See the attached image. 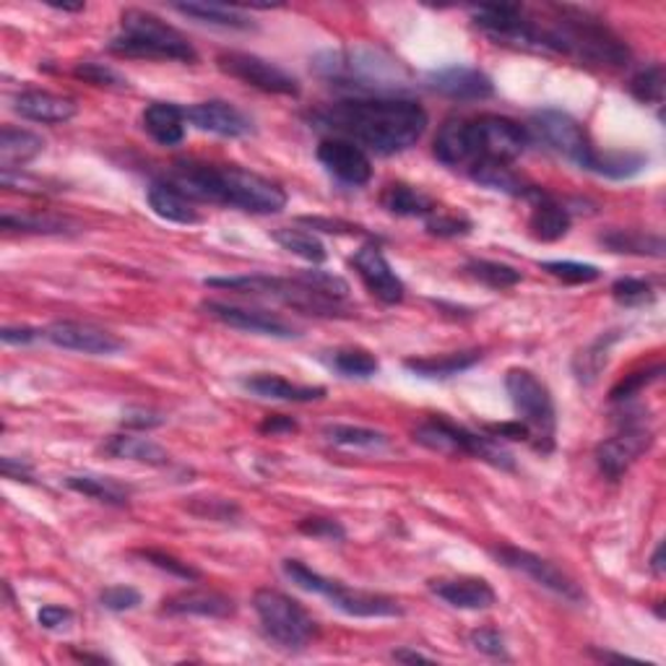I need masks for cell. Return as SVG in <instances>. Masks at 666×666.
Wrapping results in <instances>:
<instances>
[{
	"label": "cell",
	"mask_w": 666,
	"mask_h": 666,
	"mask_svg": "<svg viewBox=\"0 0 666 666\" xmlns=\"http://www.w3.org/2000/svg\"><path fill=\"white\" fill-rule=\"evenodd\" d=\"M47 5H50V9H55V11H68V13H76V11L87 9V5H83V3H47Z\"/></svg>",
	"instance_id": "003e7915"
},
{
	"label": "cell",
	"mask_w": 666,
	"mask_h": 666,
	"mask_svg": "<svg viewBox=\"0 0 666 666\" xmlns=\"http://www.w3.org/2000/svg\"><path fill=\"white\" fill-rule=\"evenodd\" d=\"M427 87L459 102H479L495 94L493 79L474 66H451L432 71L427 76Z\"/></svg>",
	"instance_id": "7402d4cb"
},
{
	"label": "cell",
	"mask_w": 666,
	"mask_h": 666,
	"mask_svg": "<svg viewBox=\"0 0 666 666\" xmlns=\"http://www.w3.org/2000/svg\"><path fill=\"white\" fill-rule=\"evenodd\" d=\"M297 222L305 224V227L318 229V233H328V235H364L362 227H357V224L326 219V216H300Z\"/></svg>",
	"instance_id": "6f0895ef"
},
{
	"label": "cell",
	"mask_w": 666,
	"mask_h": 666,
	"mask_svg": "<svg viewBox=\"0 0 666 666\" xmlns=\"http://www.w3.org/2000/svg\"><path fill=\"white\" fill-rule=\"evenodd\" d=\"M381 206L388 214L404 216V219H427V216H432L440 208L425 191H419L415 185H406V182L385 185L381 193Z\"/></svg>",
	"instance_id": "83f0119b"
},
{
	"label": "cell",
	"mask_w": 666,
	"mask_h": 666,
	"mask_svg": "<svg viewBox=\"0 0 666 666\" xmlns=\"http://www.w3.org/2000/svg\"><path fill=\"white\" fill-rule=\"evenodd\" d=\"M174 11L182 13V16L199 21V24H212V26H222V30H256L250 16H245L242 9L237 5H219V3H178L172 5Z\"/></svg>",
	"instance_id": "d590c367"
},
{
	"label": "cell",
	"mask_w": 666,
	"mask_h": 666,
	"mask_svg": "<svg viewBox=\"0 0 666 666\" xmlns=\"http://www.w3.org/2000/svg\"><path fill=\"white\" fill-rule=\"evenodd\" d=\"M273 242L282 245L284 250H290L292 256L303 258V261L318 266L324 263L328 258L326 252V245L318 240L313 233H305V229H292V227H284V229H276V233L271 235Z\"/></svg>",
	"instance_id": "f35d334b"
},
{
	"label": "cell",
	"mask_w": 666,
	"mask_h": 666,
	"mask_svg": "<svg viewBox=\"0 0 666 666\" xmlns=\"http://www.w3.org/2000/svg\"><path fill=\"white\" fill-rule=\"evenodd\" d=\"M110 53L121 58L195 63L199 53L182 32L167 24L157 13L128 9L121 16V32L110 39Z\"/></svg>",
	"instance_id": "8992f818"
},
{
	"label": "cell",
	"mask_w": 666,
	"mask_h": 666,
	"mask_svg": "<svg viewBox=\"0 0 666 666\" xmlns=\"http://www.w3.org/2000/svg\"><path fill=\"white\" fill-rule=\"evenodd\" d=\"M300 430V425L294 422L292 417H286V415H271V417H266L263 422H261V432L263 434H292V432H297Z\"/></svg>",
	"instance_id": "6125c7cd"
},
{
	"label": "cell",
	"mask_w": 666,
	"mask_h": 666,
	"mask_svg": "<svg viewBox=\"0 0 666 666\" xmlns=\"http://www.w3.org/2000/svg\"><path fill=\"white\" fill-rule=\"evenodd\" d=\"M13 110L19 112L24 121L32 123H45V125H58L68 123L76 115V102L68 97L50 94V91H21L13 100Z\"/></svg>",
	"instance_id": "484cf974"
},
{
	"label": "cell",
	"mask_w": 666,
	"mask_h": 666,
	"mask_svg": "<svg viewBox=\"0 0 666 666\" xmlns=\"http://www.w3.org/2000/svg\"><path fill=\"white\" fill-rule=\"evenodd\" d=\"M542 271L552 273L555 279H563L567 284H591L601 279V271L594 263L580 261H544Z\"/></svg>",
	"instance_id": "681fc988"
},
{
	"label": "cell",
	"mask_w": 666,
	"mask_h": 666,
	"mask_svg": "<svg viewBox=\"0 0 666 666\" xmlns=\"http://www.w3.org/2000/svg\"><path fill=\"white\" fill-rule=\"evenodd\" d=\"M242 388L258 398H271V402L286 404H313L326 398V388H320V385H300L273 373H256L242 377Z\"/></svg>",
	"instance_id": "d4e9b609"
},
{
	"label": "cell",
	"mask_w": 666,
	"mask_h": 666,
	"mask_svg": "<svg viewBox=\"0 0 666 666\" xmlns=\"http://www.w3.org/2000/svg\"><path fill=\"white\" fill-rule=\"evenodd\" d=\"M201 311L206 313L208 318L219 320V324L237 328V331H245V334L269 336V339H282V341L300 339V336H303V331H300L294 324H290V320H284L282 315L256 311V307H240V305L208 300V303L201 305Z\"/></svg>",
	"instance_id": "e0dca14e"
},
{
	"label": "cell",
	"mask_w": 666,
	"mask_h": 666,
	"mask_svg": "<svg viewBox=\"0 0 666 666\" xmlns=\"http://www.w3.org/2000/svg\"><path fill=\"white\" fill-rule=\"evenodd\" d=\"M185 121L203 133H214L222 138H245L252 133L250 117L224 100L191 104V108H185Z\"/></svg>",
	"instance_id": "44dd1931"
},
{
	"label": "cell",
	"mask_w": 666,
	"mask_h": 666,
	"mask_svg": "<svg viewBox=\"0 0 666 666\" xmlns=\"http://www.w3.org/2000/svg\"><path fill=\"white\" fill-rule=\"evenodd\" d=\"M331 368L343 377H357V381H368L381 370V362L373 352L362 347H341L331 357Z\"/></svg>",
	"instance_id": "ab89813d"
},
{
	"label": "cell",
	"mask_w": 666,
	"mask_h": 666,
	"mask_svg": "<svg viewBox=\"0 0 666 666\" xmlns=\"http://www.w3.org/2000/svg\"><path fill=\"white\" fill-rule=\"evenodd\" d=\"M493 555L503 567H508V571H516V573H521V576L531 578L537 586L546 588V591L560 596V599L573 601V605H586L584 588L567 576L565 571H560L555 563H550V560L539 557L529 550H518V546H510V544L495 546Z\"/></svg>",
	"instance_id": "9a60e30c"
},
{
	"label": "cell",
	"mask_w": 666,
	"mask_h": 666,
	"mask_svg": "<svg viewBox=\"0 0 666 666\" xmlns=\"http://www.w3.org/2000/svg\"><path fill=\"white\" fill-rule=\"evenodd\" d=\"M487 432H489V438H495V440H516V443H531V430L521 422V419H516V422L489 425Z\"/></svg>",
	"instance_id": "91938a15"
},
{
	"label": "cell",
	"mask_w": 666,
	"mask_h": 666,
	"mask_svg": "<svg viewBox=\"0 0 666 666\" xmlns=\"http://www.w3.org/2000/svg\"><path fill=\"white\" fill-rule=\"evenodd\" d=\"M165 614H193V617H222L235 614V601L219 591H180L162 601Z\"/></svg>",
	"instance_id": "4316f807"
},
{
	"label": "cell",
	"mask_w": 666,
	"mask_h": 666,
	"mask_svg": "<svg viewBox=\"0 0 666 666\" xmlns=\"http://www.w3.org/2000/svg\"><path fill=\"white\" fill-rule=\"evenodd\" d=\"M529 146V131L513 117H451L440 125L432 154L451 170H472L479 162L513 165Z\"/></svg>",
	"instance_id": "3957f363"
},
{
	"label": "cell",
	"mask_w": 666,
	"mask_h": 666,
	"mask_svg": "<svg viewBox=\"0 0 666 666\" xmlns=\"http://www.w3.org/2000/svg\"><path fill=\"white\" fill-rule=\"evenodd\" d=\"M318 162L343 185L360 188L368 185L370 178H373V165H370L368 151L347 142V138H324L318 144Z\"/></svg>",
	"instance_id": "ffe728a7"
},
{
	"label": "cell",
	"mask_w": 666,
	"mask_h": 666,
	"mask_svg": "<svg viewBox=\"0 0 666 666\" xmlns=\"http://www.w3.org/2000/svg\"><path fill=\"white\" fill-rule=\"evenodd\" d=\"M146 201H149L151 212L159 216V219L172 222V224H199L201 214L195 208V203L182 195L180 191H174L170 182H154L146 193Z\"/></svg>",
	"instance_id": "4dcf8cb0"
},
{
	"label": "cell",
	"mask_w": 666,
	"mask_h": 666,
	"mask_svg": "<svg viewBox=\"0 0 666 666\" xmlns=\"http://www.w3.org/2000/svg\"><path fill=\"white\" fill-rule=\"evenodd\" d=\"M222 74L233 76V79L248 83V87L266 91V94L279 97H300V81L276 63L261 58V55L250 53H222L216 58Z\"/></svg>",
	"instance_id": "2e32d148"
},
{
	"label": "cell",
	"mask_w": 666,
	"mask_h": 666,
	"mask_svg": "<svg viewBox=\"0 0 666 666\" xmlns=\"http://www.w3.org/2000/svg\"><path fill=\"white\" fill-rule=\"evenodd\" d=\"M165 182H170L174 191L188 195L193 203H216V206L240 208L245 214L269 216L286 206L282 185L242 167L178 162L172 165Z\"/></svg>",
	"instance_id": "7a4b0ae2"
},
{
	"label": "cell",
	"mask_w": 666,
	"mask_h": 666,
	"mask_svg": "<svg viewBox=\"0 0 666 666\" xmlns=\"http://www.w3.org/2000/svg\"><path fill=\"white\" fill-rule=\"evenodd\" d=\"M531 131L537 133V138L546 149L565 157L567 162L580 167V170H594L599 151L591 144L588 131L573 115H567L563 110H539L531 117Z\"/></svg>",
	"instance_id": "4fadbf2b"
},
{
	"label": "cell",
	"mask_w": 666,
	"mask_h": 666,
	"mask_svg": "<svg viewBox=\"0 0 666 666\" xmlns=\"http://www.w3.org/2000/svg\"><path fill=\"white\" fill-rule=\"evenodd\" d=\"M391 658H394V662H402V664H417V662L430 664L432 662V656H427V654H422V651H415V648H398L391 654Z\"/></svg>",
	"instance_id": "e7e4bbea"
},
{
	"label": "cell",
	"mask_w": 666,
	"mask_h": 666,
	"mask_svg": "<svg viewBox=\"0 0 666 666\" xmlns=\"http://www.w3.org/2000/svg\"><path fill=\"white\" fill-rule=\"evenodd\" d=\"M648 567H651V573H654L656 578L664 576V544L656 546V552H654V555H651Z\"/></svg>",
	"instance_id": "03108f58"
},
{
	"label": "cell",
	"mask_w": 666,
	"mask_h": 666,
	"mask_svg": "<svg viewBox=\"0 0 666 666\" xmlns=\"http://www.w3.org/2000/svg\"><path fill=\"white\" fill-rule=\"evenodd\" d=\"M620 430L612 438L601 440L596 445V464L607 479H622L628 469L641 459L643 453L654 445V432H651L648 419L643 417V409H628L617 419Z\"/></svg>",
	"instance_id": "7c38bea8"
},
{
	"label": "cell",
	"mask_w": 666,
	"mask_h": 666,
	"mask_svg": "<svg viewBox=\"0 0 666 666\" xmlns=\"http://www.w3.org/2000/svg\"><path fill=\"white\" fill-rule=\"evenodd\" d=\"M0 227L5 233H32V235H63L68 222L55 219V216H32V214H3Z\"/></svg>",
	"instance_id": "ee69618b"
},
{
	"label": "cell",
	"mask_w": 666,
	"mask_h": 666,
	"mask_svg": "<svg viewBox=\"0 0 666 666\" xmlns=\"http://www.w3.org/2000/svg\"><path fill=\"white\" fill-rule=\"evenodd\" d=\"M472 646L487 656L505 658V637L497 628H479L472 633Z\"/></svg>",
	"instance_id": "9f6ffc18"
},
{
	"label": "cell",
	"mask_w": 666,
	"mask_h": 666,
	"mask_svg": "<svg viewBox=\"0 0 666 666\" xmlns=\"http://www.w3.org/2000/svg\"><path fill=\"white\" fill-rule=\"evenodd\" d=\"M425 229L434 237H466L474 229V224L461 214L451 212H434L432 216L425 219Z\"/></svg>",
	"instance_id": "f907efd6"
},
{
	"label": "cell",
	"mask_w": 666,
	"mask_h": 666,
	"mask_svg": "<svg viewBox=\"0 0 666 666\" xmlns=\"http://www.w3.org/2000/svg\"><path fill=\"white\" fill-rule=\"evenodd\" d=\"M430 591L443 599L448 607L466 609V612H482L497 601L495 588L485 578L461 576V578H438L430 580Z\"/></svg>",
	"instance_id": "cb8c5ba5"
},
{
	"label": "cell",
	"mask_w": 666,
	"mask_h": 666,
	"mask_svg": "<svg viewBox=\"0 0 666 666\" xmlns=\"http://www.w3.org/2000/svg\"><path fill=\"white\" fill-rule=\"evenodd\" d=\"M479 360L482 349H469V352H448L438 357H409L404 368L419 377H427V381H445V377L472 370Z\"/></svg>",
	"instance_id": "f546056e"
},
{
	"label": "cell",
	"mask_w": 666,
	"mask_h": 666,
	"mask_svg": "<svg viewBox=\"0 0 666 666\" xmlns=\"http://www.w3.org/2000/svg\"><path fill=\"white\" fill-rule=\"evenodd\" d=\"M466 273L474 276L476 282L493 286V290H510V286L521 284V271L513 269L508 263H497V261H469L466 263Z\"/></svg>",
	"instance_id": "7bdbcfd3"
},
{
	"label": "cell",
	"mask_w": 666,
	"mask_h": 666,
	"mask_svg": "<svg viewBox=\"0 0 666 666\" xmlns=\"http://www.w3.org/2000/svg\"><path fill=\"white\" fill-rule=\"evenodd\" d=\"M203 286L271 297L294 307V311L300 313L324 315V318H339L343 313L339 300H331L326 297V294H320L318 290H313L303 276L279 279V276H266V273H250V276H208L203 279Z\"/></svg>",
	"instance_id": "52a82bcc"
},
{
	"label": "cell",
	"mask_w": 666,
	"mask_h": 666,
	"mask_svg": "<svg viewBox=\"0 0 666 666\" xmlns=\"http://www.w3.org/2000/svg\"><path fill=\"white\" fill-rule=\"evenodd\" d=\"M612 297L625 307H637V305L654 303L656 292H654V286H651V282H646V279L625 276V279H617V282L612 284Z\"/></svg>",
	"instance_id": "c3c4849f"
},
{
	"label": "cell",
	"mask_w": 666,
	"mask_h": 666,
	"mask_svg": "<svg viewBox=\"0 0 666 666\" xmlns=\"http://www.w3.org/2000/svg\"><path fill=\"white\" fill-rule=\"evenodd\" d=\"M599 242L612 252H625V256L664 258L662 235L643 233V229H609L599 237Z\"/></svg>",
	"instance_id": "8d00e7d4"
},
{
	"label": "cell",
	"mask_w": 666,
	"mask_h": 666,
	"mask_svg": "<svg viewBox=\"0 0 666 666\" xmlns=\"http://www.w3.org/2000/svg\"><path fill=\"white\" fill-rule=\"evenodd\" d=\"M539 32H542V53L563 55L576 60L578 66L617 71L630 63L625 39L584 9L552 5L546 19H539Z\"/></svg>",
	"instance_id": "277c9868"
},
{
	"label": "cell",
	"mask_w": 666,
	"mask_h": 666,
	"mask_svg": "<svg viewBox=\"0 0 666 666\" xmlns=\"http://www.w3.org/2000/svg\"><path fill=\"white\" fill-rule=\"evenodd\" d=\"M630 94L643 104H662L664 102V66L662 63H651L641 68L633 79H630Z\"/></svg>",
	"instance_id": "f6af8a7d"
},
{
	"label": "cell",
	"mask_w": 666,
	"mask_h": 666,
	"mask_svg": "<svg viewBox=\"0 0 666 666\" xmlns=\"http://www.w3.org/2000/svg\"><path fill=\"white\" fill-rule=\"evenodd\" d=\"M505 391H508L518 419L531 430V443L544 453L552 451L555 448L557 411L550 388L531 370L510 368L505 373Z\"/></svg>",
	"instance_id": "30bf717a"
},
{
	"label": "cell",
	"mask_w": 666,
	"mask_h": 666,
	"mask_svg": "<svg viewBox=\"0 0 666 666\" xmlns=\"http://www.w3.org/2000/svg\"><path fill=\"white\" fill-rule=\"evenodd\" d=\"M617 339H620L617 334L599 336V339H596L594 343H588L584 352L576 357V362H573V373H576L580 383H594L596 377H599L601 370L607 368L609 349H612V343Z\"/></svg>",
	"instance_id": "60d3db41"
},
{
	"label": "cell",
	"mask_w": 666,
	"mask_h": 666,
	"mask_svg": "<svg viewBox=\"0 0 666 666\" xmlns=\"http://www.w3.org/2000/svg\"><path fill=\"white\" fill-rule=\"evenodd\" d=\"M42 151H45V142L37 133L13 128V125H3L0 131V170H19Z\"/></svg>",
	"instance_id": "d6a6232c"
},
{
	"label": "cell",
	"mask_w": 666,
	"mask_h": 666,
	"mask_svg": "<svg viewBox=\"0 0 666 666\" xmlns=\"http://www.w3.org/2000/svg\"><path fill=\"white\" fill-rule=\"evenodd\" d=\"M37 620H39V628L50 630V633H58V630L71 628L74 612H71V609H68V607L47 605V607H42V609H39Z\"/></svg>",
	"instance_id": "680465c9"
},
{
	"label": "cell",
	"mask_w": 666,
	"mask_h": 666,
	"mask_svg": "<svg viewBox=\"0 0 666 666\" xmlns=\"http://www.w3.org/2000/svg\"><path fill=\"white\" fill-rule=\"evenodd\" d=\"M100 605L110 612H131L142 605V594L133 586H110L100 594Z\"/></svg>",
	"instance_id": "f5cc1de1"
},
{
	"label": "cell",
	"mask_w": 666,
	"mask_h": 666,
	"mask_svg": "<svg viewBox=\"0 0 666 666\" xmlns=\"http://www.w3.org/2000/svg\"><path fill=\"white\" fill-rule=\"evenodd\" d=\"M45 339L55 347L68 349V352L112 357L123 352L125 341L112 331H104L100 326L79 324V320H58V324L45 328Z\"/></svg>",
	"instance_id": "ac0fdd59"
},
{
	"label": "cell",
	"mask_w": 666,
	"mask_h": 666,
	"mask_svg": "<svg viewBox=\"0 0 666 666\" xmlns=\"http://www.w3.org/2000/svg\"><path fill=\"white\" fill-rule=\"evenodd\" d=\"M531 203V216H529V235L539 242H557L571 233V208L557 199H552L550 193H544L542 188H537L529 195Z\"/></svg>",
	"instance_id": "603a6c76"
},
{
	"label": "cell",
	"mask_w": 666,
	"mask_h": 666,
	"mask_svg": "<svg viewBox=\"0 0 666 666\" xmlns=\"http://www.w3.org/2000/svg\"><path fill=\"white\" fill-rule=\"evenodd\" d=\"M138 557L146 560V563H151L154 567H159V571H167L174 578H182V580L201 578V571H195L191 563H185V560H180L174 555H167V552H162V550H142L138 552Z\"/></svg>",
	"instance_id": "816d5d0a"
},
{
	"label": "cell",
	"mask_w": 666,
	"mask_h": 666,
	"mask_svg": "<svg viewBox=\"0 0 666 666\" xmlns=\"http://www.w3.org/2000/svg\"><path fill=\"white\" fill-rule=\"evenodd\" d=\"M354 271L360 273L362 284L368 286V292L373 297L381 300L385 305H398L406 297V286L402 276L394 271V266L388 263V258L383 256V250L377 245H362L352 258Z\"/></svg>",
	"instance_id": "d6986e66"
},
{
	"label": "cell",
	"mask_w": 666,
	"mask_h": 666,
	"mask_svg": "<svg viewBox=\"0 0 666 666\" xmlns=\"http://www.w3.org/2000/svg\"><path fill=\"white\" fill-rule=\"evenodd\" d=\"M123 427H131V430H154V427H162L167 422L165 415L159 411L144 409V406H131V409L123 411Z\"/></svg>",
	"instance_id": "11a10c76"
},
{
	"label": "cell",
	"mask_w": 666,
	"mask_h": 666,
	"mask_svg": "<svg viewBox=\"0 0 666 666\" xmlns=\"http://www.w3.org/2000/svg\"><path fill=\"white\" fill-rule=\"evenodd\" d=\"M469 178L474 182H479L482 188H489V191L513 195V199H523L529 201V195L537 191L539 185H531L526 182L521 174H518L510 165L503 162H479L469 170Z\"/></svg>",
	"instance_id": "1f68e13d"
},
{
	"label": "cell",
	"mask_w": 666,
	"mask_h": 666,
	"mask_svg": "<svg viewBox=\"0 0 666 666\" xmlns=\"http://www.w3.org/2000/svg\"><path fill=\"white\" fill-rule=\"evenodd\" d=\"M74 76L76 79L94 83V87H102V89H128L131 87L128 79H125L123 74H117L115 68L104 66V63H94V60L79 63V66L74 68Z\"/></svg>",
	"instance_id": "7dc6e473"
},
{
	"label": "cell",
	"mask_w": 666,
	"mask_h": 666,
	"mask_svg": "<svg viewBox=\"0 0 666 666\" xmlns=\"http://www.w3.org/2000/svg\"><path fill=\"white\" fill-rule=\"evenodd\" d=\"M311 123L381 157L402 154L425 136V108L406 97H354L311 112Z\"/></svg>",
	"instance_id": "6da1fadb"
},
{
	"label": "cell",
	"mask_w": 666,
	"mask_h": 666,
	"mask_svg": "<svg viewBox=\"0 0 666 666\" xmlns=\"http://www.w3.org/2000/svg\"><path fill=\"white\" fill-rule=\"evenodd\" d=\"M476 30L493 37L497 45L516 47V50L542 53V32H539L537 13L523 5H476L472 9Z\"/></svg>",
	"instance_id": "5bb4252c"
},
{
	"label": "cell",
	"mask_w": 666,
	"mask_h": 666,
	"mask_svg": "<svg viewBox=\"0 0 666 666\" xmlns=\"http://www.w3.org/2000/svg\"><path fill=\"white\" fill-rule=\"evenodd\" d=\"M324 434L331 443L343 448H364V451H377V448L388 445V438L377 430H368V427L354 425H328Z\"/></svg>",
	"instance_id": "b9f144b4"
},
{
	"label": "cell",
	"mask_w": 666,
	"mask_h": 666,
	"mask_svg": "<svg viewBox=\"0 0 666 666\" xmlns=\"http://www.w3.org/2000/svg\"><path fill=\"white\" fill-rule=\"evenodd\" d=\"M646 165L648 157L635 151H599L591 172L609 180H630L646 170Z\"/></svg>",
	"instance_id": "74e56055"
},
{
	"label": "cell",
	"mask_w": 666,
	"mask_h": 666,
	"mask_svg": "<svg viewBox=\"0 0 666 666\" xmlns=\"http://www.w3.org/2000/svg\"><path fill=\"white\" fill-rule=\"evenodd\" d=\"M300 531H303L305 537L313 539H326V542H341L343 537H347V531H343V526L339 521H334V518H305V521H300Z\"/></svg>",
	"instance_id": "db71d44e"
},
{
	"label": "cell",
	"mask_w": 666,
	"mask_h": 666,
	"mask_svg": "<svg viewBox=\"0 0 666 666\" xmlns=\"http://www.w3.org/2000/svg\"><path fill=\"white\" fill-rule=\"evenodd\" d=\"M284 576L292 580L294 586L303 588V591L324 596L328 605L339 609V612L349 617H368V620H377V617H402L404 607L402 601L391 599L383 594H370V591H357V588L343 586L341 580L326 578L320 573H315L300 560H284L282 565Z\"/></svg>",
	"instance_id": "ba28073f"
},
{
	"label": "cell",
	"mask_w": 666,
	"mask_h": 666,
	"mask_svg": "<svg viewBox=\"0 0 666 666\" xmlns=\"http://www.w3.org/2000/svg\"><path fill=\"white\" fill-rule=\"evenodd\" d=\"M252 609H256L258 620H261L263 633L286 651H303L313 641L315 633H318L315 620L307 614V609L300 601H294L292 596L273 591V588L256 591Z\"/></svg>",
	"instance_id": "8fae6325"
},
{
	"label": "cell",
	"mask_w": 666,
	"mask_h": 666,
	"mask_svg": "<svg viewBox=\"0 0 666 666\" xmlns=\"http://www.w3.org/2000/svg\"><path fill=\"white\" fill-rule=\"evenodd\" d=\"M66 487L102 505H112V508H128L131 505V489L112 476L74 474L66 476Z\"/></svg>",
	"instance_id": "836d02e7"
},
{
	"label": "cell",
	"mask_w": 666,
	"mask_h": 666,
	"mask_svg": "<svg viewBox=\"0 0 666 666\" xmlns=\"http://www.w3.org/2000/svg\"><path fill=\"white\" fill-rule=\"evenodd\" d=\"M104 453L112 459L138 461L146 466H167L170 464V453L162 445L154 443L149 438H136V434H112L104 443Z\"/></svg>",
	"instance_id": "e575fe53"
},
{
	"label": "cell",
	"mask_w": 666,
	"mask_h": 666,
	"mask_svg": "<svg viewBox=\"0 0 666 666\" xmlns=\"http://www.w3.org/2000/svg\"><path fill=\"white\" fill-rule=\"evenodd\" d=\"M662 375H664V364L662 362L651 364V368L635 370V373H628L620 383L614 385L612 391H609V402H614V404L633 402V398L641 394L643 388H648V385L656 383Z\"/></svg>",
	"instance_id": "bcb514c9"
},
{
	"label": "cell",
	"mask_w": 666,
	"mask_h": 666,
	"mask_svg": "<svg viewBox=\"0 0 666 666\" xmlns=\"http://www.w3.org/2000/svg\"><path fill=\"white\" fill-rule=\"evenodd\" d=\"M144 131L159 146H178L185 138V108L172 102H154L144 110Z\"/></svg>",
	"instance_id": "f1b7e54d"
},
{
	"label": "cell",
	"mask_w": 666,
	"mask_h": 666,
	"mask_svg": "<svg viewBox=\"0 0 666 666\" xmlns=\"http://www.w3.org/2000/svg\"><path fill=\"white\" fill-rule=\"evenodd\" d=\"M313 68L334 81V87L352 91L354 97H402L404 89L402 63L370 47L320 53Z\"/></svg>",
	"instance_id": "5b68a950"
},
{
	"label": "cell",
	"mask_w": 666,
	"mask_h": 666,
	"mask_svg": "<svg viewBox=\"0 0 666 666\" xmlns=\"http://www.w3.org/2000/svg\"><path fill=\"white\" fill-rule=\"evenodd\" d=\"M0 339H3V343H32L37 339H45V331L30 326H5L3 331H0Z\"/></svg>",
	"instance_id": "94428289"
},
{
	"label": "cell",
	"mask_w": 666,
	"mask_h": 666,
	"mask_svg": "<svg viewBox=\"0 0 666 666\" xmlns=\"http://www.w3.org/2000/svg\"><path fill=\"white\" fill-rule=\"evenodd\" d=\"M0 469H3V476L5 479H13V482H32V469L26 464H21V461H13L5 455L3 461H0Z\"/></svg>",
	"instance_id": "be15d7a7"
},
{
	"label": "cell",
	"mask_w": 666,
	"mask_h": 666,
	"mask_svg": "<svg viewBox=\"0 0 666 666\" xmlns=\"http://www.w3.org/2000/svg\"><path fill=\"white\" fill-rule=\"evenodd\" d=\"M415 443L430 448L434 453L445 455H472L476 461L503 469V472H513L516 461L508 448L500 445V440L466 430V427L448 422L443 417H432L415 430Z\"/></svg>",
	"instance_id": "9c48e42d"
}]
</instances>
